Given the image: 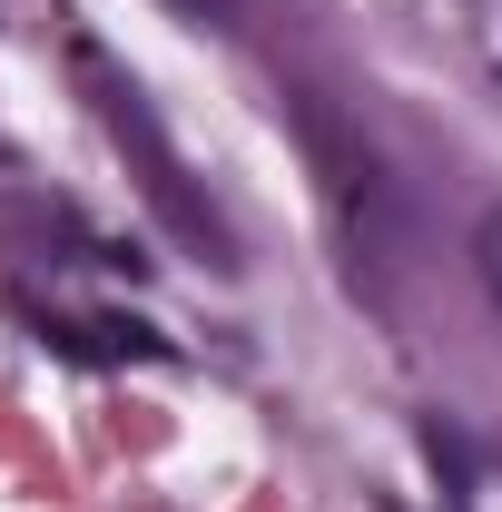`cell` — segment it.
I'll return each mask as SVG.
<instances>
[{"label":"cell","instance_id":"obj_2","mask_svg":"<svg viewBox=\"0 0 502 512\" xmlns=\"http://www.w3.org/2000/svg\"><path fill=\"white\" fill-rule=\"evenodd\" d=\"M296 138H306L315 178H325V197H335V217L365 237V207H375V158H365V138L335 119L325 99H296Z\"/></svg>","mask_w":502,"mask_h":512},{"label":"cell","instance_id":"obj_4","mask_svg":"<svg viewBox=\"0 0 502 512\" xmlns=\"http://www.w3.org/2000/svg\"><path fill=\"white\" fill-rule=\"evenodd\" d=\"M473 256H483V286H493V306H502V207L483 217V237H473Z\"/></svg>","mask_w":502,"mask_h":512},{"label":"cell","instance_id":"obj_5","mask_svg":"<svg viewBox=\"0 0 502 512\" xmlns=\"http://www.w3.org/2000/svg\"><path fill=\"white\" fill-rule=\"evenodd\" d=\"M178 10H207V20H217V10H237V0H178Z\"/></svg>","mask_w":502,"mask_h":512},{"label":"cell","instance_id":"obj_3","mask_svg":"<svg viewBox=\"0 0 502 512\" xmlns=\"http://www.w3.org/2000/svg\"><path fill=\"white\" fill-rule=\"evenodd\" d=\"M60 345H69V355H89V365H119V355L158 365V355H168V335H158V325H138V316H89V325H60Z\"/></svg>","mask_w":502,"mask_h":512},{"label":"cell","instance_id":"obj_1","mask_svg":"<svg viewBox=\"0 0 502 512\" xmlns=\"http://www.w3.org/2000/svg\"><path fill=\"white\" fill-rule=\"evenodd\" d=\"M79 79H89V99H99V128H109V148L128 158L138 197L158 207V227H168V237H178L188 256H207V266L227 276V266H237V237H227V217L207 207V188H197L188 168H178V148H168L158 109L138 99V79H119V69L99 60V50H79Z\"/></svg>","mask_w":502,"mask_h":512}]
</instances>
